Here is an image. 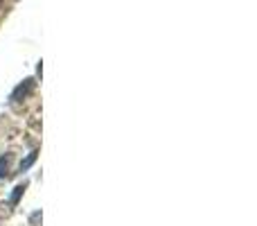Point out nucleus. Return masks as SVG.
Instances as JSON below:
<instances>
[{
  "instance_id": "1",
  "label": "nucleus",
  "mask_w": 257,
  "mask_h": 226,
  "mask_svg": "<svg viewBox=\"0 0 257 226\" xmlns=\"http://www.w3.org/2000/svg\"><path fill=\"white\" fill-rule=\"evenodd\" d=\"M32 86H34V82H32V80H25V84H21L16 91H14L12 100H18V98H21V95H27V93H30V91H32Z\"/></svg>"
},
{
  "instance_id": "2",
  "label": "nucleus",
  "mask_w": 257,
  "mask_h": 226,
  "mask_svg": "<svg viewBox=\"0 0 257 226\" xmlns=\"http://www.w3.org/2000/svg\"><path fill=\"white\" fill-rule=\"evenodd\" d=\"M34 161H36V152H32V154L27 156V161H25V163H21V170H27L32 163H34Z\"/></svg>"
},
{
  "instance_id": "3",
  "label": "nucleus",
  "mask_w": 257,
  "mask_h": 226,
  "mask_svg": "<svg viewBox=\"0 0 257 226\" xmlns=\"http://www.w3.org/2000/svg\"><path fill=\"white\" fill-rule=\"evenodd\" d=\"M21 192H23V186H18V188H16V192H14V197H12V204H16V201H18Z\"/></svg>"
}]
</instances>
